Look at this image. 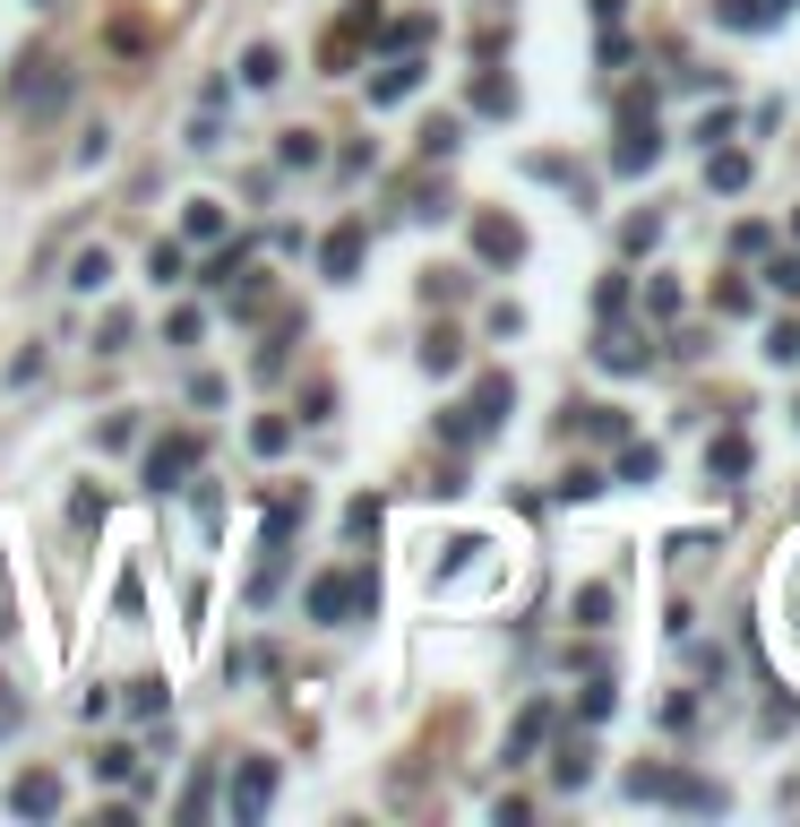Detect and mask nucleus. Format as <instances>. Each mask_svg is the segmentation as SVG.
Listing matches in <instances>:
<instances>
[{
	"label": "nucleus",
	"mask_w": 800,
	"mask_h": 827,
	"mask_svg": "<svg viewBox=\"0 0 800 827\" xmlns=\"http://www.w3.org/2000/svg\"><path fill=\"white\" fill-rule=\"evenodd\" d=\"M508 405H516L508 371H491L465 405H448V414H439V440H448V449H474V440H491V431H500V414H508Z\"/></svg>",
	"instance_id": "f257e3e1"
},
{
	"label": "nucleus",
	"mask_w": 800,
	"mask_h": 827,
	"mask_svg": "<svg viewBox=\"0 0 800 827\" xmlns=\"http://www.w3.org/2000/svg\"><path fill=\"white\" fill-rule=\"evenodd\" d=\"M379 587H371V569H327L310 578V621H345V612H371Z\"/></svg>",
	"instance_id": "f03ea898"
},
{
	"label": "nucleus",
	"mask_w": 800,
	"mask_h": 827,
	"mask_svg": "<svg viewBox=\"0 0 800 827\" xmlns=\"http://www.w3.org/2000/svg\"><path fill=\"white\" fill-rule=\"evenodd\" d=\"M198 449H207L198 431H172V440H156V449H147V492H181V483H190V465H198Z\"/></svg>",
	"instance_id": "7ed1b4c3"
},
{
	"label": "nucleus",
	"mask_w": 800,
	"mask_h": 827,
	"mask_svg": "<svg viewBox=\"0 0 800 827\" xmlns=\"http://www.w3.org/2000/svg\"><path fill=\"white\" fill-rule=\"evenodd\" d=\"M362 35H379V0H353V9H345V27H327L319 61H327V69H345L353 52H362Z\"/></svg>",
	"instance_id": "20e7f679"
},
{
	"label": "nucleus",
	"mask_w": 800,
	"mask_h": 827,
	"mask_svg": "<svg viewBox=\"0 0 800 827\" xmlns=\"http://www.w3.org/2000/svg\"><path fill=\"white\" fill-rule=\"evenodd\" d=\"M474 250H482L491 267H516V259H525V233H516V216H491V207H482V216H474Z\"/></svg>",
	"instance_id": "39448f33"
},
{
	"label": "nucleus",
	"mask_w": 800,
	"mask_h": 827,
	"mask_svg": "<svg viewBox=\"0 0 800 827\" xmlns=\"http://www.w3.org/2000/svg\"><path fill=\"white\" fill-rule=\"evenodd\" d=\"M663 156V130L645 121V112H629V130H620V147H611V173H645Z\"/></svg>",
	"instance_id": "423d86ee"
},
{
	"label": "nucleus",
	"mask_w": 800,
	"mask_h": 827,
	"mask_svg": "<svg viewBox=\"0 0 800 827\" xmlns=\"http://www.w3.org/2000/svg\"><path fill=\"white\" fill-rule=\"evenodd\" d=\"M276 801V759H241V776H233V819H258Z\"/></svg>",
	"instance_id": "0eeeda50"
},
{
	"label": "nucleus",
	"mask_w": 800,
	"mask_h": 827,
	"mask_svg": "<svg viewBox=\"0 0 800 827\" xmlns=\"http://www.w3.org/2000/svg\"><path fill=\"white\" fill-rule=\"evenodd\" d=\"M9 810H18V819H52V810H61V776H43V767L18 776V785H9Z\"/></svg>",
	"instance_id": "6e6552de"
},
{
	"label": "nucleus",
	"mask_w": 800,
	"mask_h": 827,
	"mask_svg": "<svg viewBox=\"0 0 800 827\" xmlns=\"http://www.w3.org/2000/svg\"><path fill=\"white\" fill-rule=\"evenodd\" d=\"M319 267L345 285L353 267H362V225H336V233H327V242H319Z\"/></svg>",
	"instance_id": "1a4fd4ad"
},
{
	"label": "nucleus",
	"mask_w": 800,
	"mask_h": 827,
	"mask_svg": "<svg viewBox=\"0 0 800 827\" xmlns=\"http://www.w3.org/2000/svg\"><path fill=\"white\" fill-rule=\"evenodd\" d=\"M422 87V61H396V69H379V78H371V104H405Z\"/></svg>",
	"instance_id": "9d476101"
},
{
	"label": "nucleus",
	"mask_w": 800,
	"mask_h": 827,
	"mask_svg": "<svg viewBox=\"0 0 800 827\" xmlns=\"http://www.w3.org/2000/svg\"><path fill=\"white\" fill-rule=\"evenodd\" d=\"M69 285H78V294H103V285H112V259H103V242L69 259Z\"/></svg>",
	"instance_id": "9b49d317"
},
{
	"label": "nucleus",
	"mask_w": 800,
	"mask_h": 827,
	"mask_svg": "<svg viewBox=\"0 0 800 827\" xmlns=\"http://www.w3.org/2000/svg\"><path fill=\"white\" fill-rule=\"evenodd\" d=\"M241 78H250V87H276V78H285V52H276V43H250V52H241Z\"/></svg>",
	"instance_id": "f8f14e48"
},
{
	"label": "nucleus",
	"mask_w": 800,
	"mask_h": 827,
	"mask_svg": "<svg viewBox=\"0 0 800 827\" xmlns=\"http://www.w3.org/2000/svg\"><path fill=\"white\" fill-rule=\"evenodd\" d=\"M705 465H714L723 483H732V474H749V440H740V431H723V440L705 449Z\"/></svg>",
	"instance_id": "ddd939ff"
},
{
	"label": "nucleus",
	"mask_w": 800,
	"mask_h": 827,
	"mask_svg": "<svg viewBox=\"0 0 800 827\" xmlns=\"http://www.w3.org/2000/svg\"><path fill=\"white\" fill-rule=\"evenodd\" d=\"M543 732H551V707H525V716H516V732H508V759H525Z\"/></svg>",
	"instance_id": "4468645a"
},
{
	"label": "nucleus",
	"mask_w": 800,
	"mask_h": 827,
	"mask_svg": "<svg viewBox=\"0 0 800 827\" xmlns=\"http://www.w3.org/2000/svg\"><path fill=\"white\" fill-rule=\"evenodd\" d=\"M594 354H603V371H645V345H638V336H603Z\"/></svg>",
	"instance_id": "2eb2a0df"
},
{
	"label": "nucleus",
	"mask_w": 800,
	"mask_h": 827,
	"mask_svg": "<svg viewBox=\"0 0 800 827\" xmlns=\"http://www.w3.org/2000/svg\"><path fill=\"white\" fill-rule=\"evenodd\" d=\"M705 181H714V190H749V156H732V147H723V156L705 165Z\"/></svg>",
	"instance_id": "dca6fc26"
},
{
	"label": "nucleus",
	"mask_w": 800,
	"mask_h": 827,
	"mask_svg": "<svg viewBox=\"0 0 800 827\" xmlns=\"http://www.w3.org/2000/svg\"><path fill=\"white\" fill-rule=\"evenodd\" d=\"M551 776H560V785H585V776H594V750H585V741H569V750H560V767H551Z\"/></svg>",
	"instance_id": "f3484780"
},
{
	"label": "nucleus",
	"mask_w": 800,
	"mask_h": 827,
	"mask_svg": "<svg viewBox=\"0 0 800 827\" xmlns=\"http://www.w3.org/2000/svg\"><path fill=\"white\" fill-rule=\"evenodd\" d=\"M285 440H293V423H285V414H267V423H250V449H258V457H276Z\"/></svg>",
	"instance_id": "a211bd4d"
},
{
	"label": "nucleus",
	"mask_w": 800,
	"mask_h": 827,
	"mask_svg": "<svg viewBox=\"0 0 800 827\" xmlns=\"http://www.w3.org/2000/svg\"><path fill=\"white\" fill-rule=\"evenodd\" d=\"M508 104H516L508 78H474V112H508Z\"/></svg>",
	"instance_id": "6ab92c4d"
},
{
	"label": "nucleus",
	"mask_w": 800,
	"mask_h": 827,
	"mask_svg": "<svg viewBox=\"0 0 800 827\" xmlns=\"http://www.w3.org/2000/svg\"><path fill=\"white\" fill-rule=\"evenodd\" d=\"M611 621V587H585V595H576V629H603Z\"/></svg>",
	"instance_id": "aec40b11"
},
{
	"label": "nucleus",
	"mask_w": 800,
	"mask_h": 827,
	"mask_svg": "<svg viewBox=\"0 0 800 827\" xmlns=\"http://www.w3.org/2000/svg\"><path fill=\"white\" fill-rule=\"evenodd\" d=\"M216 233H225V207H216V199H190V242H216Z\"/></svg>",
	"instance_id": "412c9836"
},
{
	"label": "nucleus",
	"mask_w": 800,
	"mask_h": 827,
	"mask_svg": "<svg viewBox=\"0 0 800 827\" xmlns=\"http://www.w3.org/2000/svg\"><path fill=\"white\" fill-rule=\"evenodd\" d=\"M345 534H353V543H371V534H379V500H353V509H345Z\"/></svg>",
	"instance_id": "4be33fe9"
},
{
	"label": "nucleus",
	"mask_w": 800,
	"mask_h": 827,
	"mask_svg": "<svg viewBox=\"0 0 800 827\" xmlns=\"http://www.w3.org/2000/svg\"><path fill=\"white\" fill-rule=\"evenodd\" d=\"M611 707H620V690H611V681H594V690H585V698H576V716H585V725H603V716H611Z\"/></svg>",
	"instance_id": "5701e85b"
},
{
	"label": "nucleus",
	"mask_w": 800,
	"mask_h": 827,
	"mask_svg": "<svg viewBox=\"0 0 800 827\" xmlns=\"http://www.w3.org/2000/svg\"><path fill=\"white\" fill-rule=\"evenodd\" d=\"M594 311H603V319H620V311H629V276H603V285H594Z\"/></svg>",
	"instance_id": "b1692460"
},
{
	"label": "nucleus",
	"mask_w": 800,
	"mask_h": 827,
	"mask_svg": "<svg viewBox=\"0 0 800 827\" xmlns=\"http://www.w3.org/2000/svg\"><path fill=\"white\" fill-rule=\"evenodd\" d=\"M456 363H465V354H456V336H448V328L422 345V371H456Z\"/></svg>",
	"instance_id": "393cba45"
},
{
	"label": "nucleus",
	"mask_w": 800,
	"mask_h": 827,
	"mask_svg": "<svg viewBox=\"0 0 800 827\" xmlns=\"http://www.w3.org/2000/svg\"><path fill=\"white\" fill-rule=\"evenodd\" d=\"M147 267H156V285H172V276H181V242H156V250H147Z\"/></svg>",
	"instance_id": "a878e982"
},
{
	"label": "nucleus",
	"mask_w": 800,
	"mask_h": 827,
	"mask_svg": "<svg viewBox=\"0 0 800 827\" xmlns=\"http://www.w3.org/2000/svg\"><path fill=\"white\" fill-rule=\"evenodd\" d=\"M285 165H319V138H310V130H285Z\"/></svg>",
	"instance_id": "bb28decb"
},
{
	"label": "nucleus",
	"mask_w": 800,
	"mask_h": 827,
	"mask_svg": "<svg viewBox=\"0 0 800 827\" xmlns=\"http://www.w3.org/2000/svg\"><path fill=\"white\" fill-rule=\"evenodd\" d=\"M164 707V681H129V716H156Z\"/></svg>",
	"instance_id": "cd10ccee"
},
{
	"label": "nucleus",
	"mask_w": 800,
	"mask_h": 827,
	"mask_svg": "<svg viewBox=\"0 0 800 827\" xmlns=\"http://www.w3.org/2000/svg\"><path fill=\"white\" fill-rule=\"evenodd\" d=\"M422 156H456V121H431V130H422Z\"/></svg>",
	"instance_id": "c85d7f7f"
},
{
	"label": "nucleus",
	"mask_w": 800,
	"mask_h": 827,
	"mask_svg": "<svg viewBox=\"0 0 800 827\" xmlns=\"http://www.w3.org/2000/svg\"><path fill=\"white\" fill-rule=\"evenodd\" d=\"M620 483H654V449H629V457H620Z\"/></svg>",
	"instance_id": "c756f323"
},
{
	"label": "nucleus",
	"mask_w": 800,
	"mask_h": 827,
	"mask_svg": "<svg viewBox=\"0 0 800 827\" xmlns=\"http://www.w3.org/2000/svg\"><path fill=\"white\" fill-rule=\"evenodd\" d=\"M767 276H774V294H800V259H774Z\"/></svg>",
	"instance_id": "7c9ffc66"
},
{
	"label": "nucleus",
	"mask_w": 800,
	"mask_h": 827,
	"mask_svg": "<svg viewBox=\"0 0 800 827\" xmlns=\"http://www.w3.org/2000/svg\"><path fill=\"white\" fill-rule=\"evenodd\" d=\"M620 9H629V0H594V18H603V27H620Z\"/></svg>",
	"instance_id": "2f4dec72"
},
{
	"label": "nucleus",
	"mask_w": 800,
	"mask_h": 827,
	"mask_svg": "<svg viewBox=\"0 0 800 827\" xmlns=\"http://www.w3.org/2000/svg\"><path fill=\"white\" fill-rule=\"evenodd\" d=\"M792 233H800V216H792Z\"/></svg>",
	"instance_id": "473e14b6"
},
{
	"label": "nucleus",
	"mask_w": 800,
	"mask_h": 827,
	"mask_svg": "<svg viewBox=\"0 0 800 827\" xmlns=\"http://www.w3.org/2000/svg\"><path fill=\"white\" fill-rule=\"evenodd\" d=\"M792 414H800V405H792Z\"/></svg>",
	"instance_id": "72a5a7b5"
}]
</instances>
